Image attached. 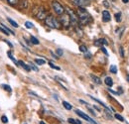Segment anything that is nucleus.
<instances>
[{
    "instance_id": "nucleus-1",
    "label": "nucleus",
    "mask_w": 129,
    "mask_h": 124,
    "mask_svg": "<svg viewBox=\"0 0 129 124\" xmlns=\"http://www.w3.org/2000/svg\"><path fill=\"white\" fill-rule=\"evenodd\" d=\"M77 15L79 18V22L81 25H87L91 21V16L89 15V13L84 8L79 7L77 10Z\"/></svg>"
},
{
    "instance_id": "nucleus-2",
    "label": "nucleus",
    "mask_w": 129,
    "mask_h": 124,
    "mask_svg": "<svg viewBox=\"0 0 129 124\" xmlns=\"http://www.w3.org/2000/svg\"><path fill=\"white\" fill-rule=\"evenodd\" d=\"M45 23H46L47 26H49V27L52 28V29H60V28L62 27L60 21L52 15L47 16V18L45 19Z\"/></svg>"
},
{
    "instance_id": "nucleus-3",
    "label": "nucleus",
    "mask_w": 129,
    "mask_h": 124,
    "mask_svg": "<svg viewBox=\"0 0 129 124\" xmlns=\"http://www.w3.org/2000/svg\"><path fill=\"white\" fill-rule=\"evenodd\" d=\"M33 14L35 15V17L39 20H45L48 16V13L46 11V9L42 6H37L33 9Z\"/></svg>"
},
{
    "instance_id": "nucleus-4",
    "label": "nucleus",
    "mask_w": 129,
    "mask_h": 124,
    "mask_svg": "<svg viewBox=\"0 0 129 124\" xmlns=\"http://www.w3.org/2000/svg\"><path fill=\"white\" fill-rule=\"evenodd\" d=\"M52 7H53V10L55 11V13L58 14V15L64 14V11H66V8L57 0H53L52 1Z\"/></svg>"
},
{
    "instance_id": "nucleus-5",
    "label": "nucleus",
    "mask_w": 129,
    "mask_h": 124,
    "mask_svg": "<svg viewBox=\"0 0 129 124\" xmlns=\"http://www.w3.org/2000/svg\"><path fill=\"white\" fill-rule=\"evenodd\" d=\"M66 11H67V13H68L69 16H70V19H71V25L77 27V26L79 25V18H78L77 13H76L74 10H72L71 8H67Z\"/></svg>"
},
{
    "instance_id": "nucleus-6",
    "label": "nucleus",
    "mask_w": 129,
    "mask_h": 124,
    "mask_svg": "<svg viewBox=\"0 0 129 124\" xmlns=\"http://www.w3.org/2000/svg\"><path fill=\"white\" fill-rule=\"evenodd\" d=\"M59 21H60L61 25H63L66 28H68L71 25V19H70V16H69L68 13H64V14H62L60 16V20Z\"/></svg>"
},
{
    "instance_id": "nucleus-7",
    "label": "nucleus",
    "mask_w": 129,
    "mask_h": 124,
    "mask_svg": "<svg viewBox=\"0 0 129 124\" xmlns=\"http://www.w3.org/2000/svg\"><path fill=\"white\" fill-rule=\"evenodd\" d=\"M71 2L74 5H76L77 7H81V8H84V7L88 6L89 3H90L89 0H71Z\"/></svg>"
},
{
    "instance_id": "nucleus-8",
    "label": "nucleus",
    "mask_w": 129,
    "mask_h": 124,
    "mask_svg": "<svg viewBox=\"0 0 129 124\" xmlns=\"http://www.w3.org/2000/svg\"><path fill=\"white\" fill-rule=\"evenodd\" d=\"M76 113H77V114H78V115H79L80 117L83 118L84 120H86L87 122H89V123H91V124H97L96 122H95V121L93 120V119H91V118H90V117H89L88 115H86L85 113H83V112H82V111H81V110L77 109V110H76Z\"/></svg>"
},
{
    "instance_id": "nucleus-9",
    "label": "nucleus",
    "mask_w": 129,
    "mask_h": 124,
    "mask_svg": "<svg viewBox=\"0 0 129 124\" xmlns=\"http://www.w3.org/2000/svg\"><path fill=\"white\" fill-rule=\"evenodd\" d=\"M110 19H111L110 13H109L107 10H103V11H102V21H103V22H109Z\"/></svg>"
},
{
    "instance_id": "nucleus-10",
    "label": "nucleus",
    "mask_w": 129,
    "mask_h": 124,
    "mask_svg": "<svg viewBox=\"0 0 129 124\" xmlns=\"http://www.w3.org/2000/svg\"><path fill=\"white\" fill-rule=\"evenodd\" d=\"M18 6L20 9H26L29 6V2H28V0H19Z\"/></svg>"
},
{
    "instance_id": "nucleus-11",
    "label": "nucleus",
    "mask_w": 129,
    "mask_h": 124,
    "mask_svg": "<svg viewBox=\"0 0 129 124\" xmlns=\"http://www.w3.org/2000/svg\"><path fill=\"white\" fill-rule=\"evenodd\" d=\"M94 45L97 47H102L103 45H108V42L105 39H98L94 42Z\"/></svg>"
},
{
    "instance_id": "nucleus-12",
    "label": "nucleus",
    "mask_w": 129,
    "mask_h": 124,
    "mask_svg": "<svg viewBox=\"0 0 129 124\" xmlns=\"http://www.w3.org/2000/svg\"><path fill=\"white\" fill-rule=\"evenodd\" d=\"M19 64H20V66H21L26 72H30V71H31V68L29 67V65H26L23 61H19V62H18V65H19Z\"/></svg>"
},
{
    "instance_id": "nucleus-13",
    "label": "nucleus",
    "mask_w": 129,
    "mask_h": 124,
    "mask_svg": "<svg viewBox=\"0 0 129 124\" xmlns=\"http://www.w3.org/2000/svg\"><path fill=\"white\" fill-rule=\"evenodd\" d=\"M89 97H90L91 99H93L94 101H96V102H98V103H99L100 105H102V106H103L104 108L106 109V110H108V111H109V107H108V106H107V105H106L105 103H103L102 101H100V100H99V99H97V98H94V97H93V96H91V95H89Z\"/></svg>"
},
{
    "instance_id": "nucleus-14",
    "label": "nucleus",
    "mask_w": 129,
    "mask_h": 124,
    "mask_svg": "<svg viewBox=\"0 0 129 124\" xmlns=\"http://www.w3.org/2000/svg\"><path fill=\"white\" fill-rule=\"evenodd\" d=\"M90 78L92 79V81L94 82V83H96V84H101L102 83V81H101V79L96 77V76H94V75H90Z\"/></svg>"
},
{
    "instance_id": "nucleus-15",
    "label": "nucleus",
    "mask_w": 129,
    "mask_h": 124,
    "mask_svg": "<svg viewBox=\"0 0 129 124\" xmlns=\"http://www.w3.org/2000/svg\"><path fill=\"white\" fill-rule=\"evenodd\" d=\"M104 82H105V84L107 85V86H112L113 85V79L110 77H106L105 79H104Z\"/></svg>"
},
{
    "instance_id": "nucleus-16",
    "label": "nucleus",
    "mask_w": 129,
    "mask_h": 124,
    "mask_svg": "<svg viewBox=\"0 0 129 124\" xmlns=\"http://www.w3.org/2000/svg\"><path fill=\"white\" fill-rule=\"evenodd\" d=\"M68 122L70 124H81V122L78 119H74V118H69Z\"/></svg>"
},
{
    "instance_id": "nucleus-17",
    "label": "nucleus",
    "mask_w": 129,
    "mask_h": 124,
    "mask_svg": "<svg viewBox=\"0 0 129 124\" xmlns=\"http://www.w3.org/2000/svg\"><path fill=\"white\" fill-rule=\"evenodd\" d=\"M30 40H31V43H32V44H34V45H39V44H40L39 40H38L36 37H34V36H31Z\"/></svg>"
},
{
    "instance_id": "nucleus-18",
    "label": "nucleus",
    "mask_w": 129,
    "mask_h": 124,
    "mask_svg": "<svg viewBox=\"0 0 129 124\" xmlns=\"http://www.w3.org/2000/svg\"><path fill=\"white\" fill-rule=\"evenodd\" d=\"M7 21H8V22L10 23V25H12L13 27H15V28H18V24H17L16 22L14 21V20H12L11 18H9V17H8V18H7Z\"/></svg>"
},
{
    "instance_id": "nucleus-19",
    "label": "nucleus",
    "mask_w": 129,
    "mask_h": 124,
    "mask_svg": "<svg viewBox=\"0 0 129 124\" xmlns=\"http://www.w3.org/2000/svg\"><path fill=\"white\" fill-rule=\"evenodd\" d=\"M7 3L10 6H16L17 4L19 3V0H7Z\"/></svg>"
},
{
    "instance_id": "nucleus-20",
    "label": "nucleus",
    "mask_w": 129,
    "mask_h": 124,
    "mask_svg": "<svg viewBox=\"0 0 129 124\" xmlns=\"http://www.w3.org/2000/svg\"><path fill=\"white\" fill-rule=\"evenodd\" d=\"M35 63H36L37 65H39V66H42V65L46 64V61L43 60V59H35Z\"/></svg>"
},
{
    "instance_id": "nucleus-21",
    "label": "nucleus",
    "mask_w": 129,
    "mask_h": 124,
    "mask_svg": "<svg viewBox=\"0 0 129 124\" xmlns=\"http://www.w3.org/2000/svg\"><path fill=\"white\" fill-rule=\"evenodd\" d=\"M63 105H64V107L67 109V110H71V109L73 108V106H72L69 102H67V101H63Z\"/></svg>"
},
{
    "instance_id": "nucleus-22",
    "label": "nucleus",
    "mask_w": 129,
    "mask_h": 124,
    "mask_svg": "<svg viewBox=\"0 0 129 124\" xmlns=\"http://www.w3.org/2000/svg\"><path fill=\"white\" fill-rule=\"evenodd\" d=\"M28 65H29V67L31 68V70H33V71H35V72H38V71H39V70H38V68H37V67H36L32 62H29L28 63Z\"/></svg>"
},
{
    "instance_id": "nucleus-23",
    "label": "nucleus",
    "mask_w": 129,
    "mask_h": 124,
    "mask_svg": "<svg viewBox=\"0 0 129 124\" xmlns=\"http://www.w3.org/2000/svg\"><path fill=\"white\" fill-rule=\"evenodd\" d=\"M2 87H3V89H5V90L8 91V92H11V91H12V88H11L8 84H2Z\"/></svg>"
},
{
    "instance_id": "nucleus-24",
    "label": "nucleus",
    "mask_w": 129,
    "mask_h": 124,
    "mask_svg": "<svg viewBox=\"0 0 129 124\" xmlns=\"http://www.w3.org/2000/svg\"><path fill=\"white\" fill-rule=\"evenodd\" d=\"M114 116H115V118H116L117 120H119L120 122H124V118H123V117H122L120 114H118V113H115V115H114Z\"/></svg>"
},
{
    "instance_id": "nucleus-25",
    "label": "nucleus",
    "mask_w": 129,
    "mask_h": 124,
    "mask_svg": "<svg viewBox=\"0 0 129 124\" xmlns=\"http://www.w3.org/2000/svg\"><path fill=\"white\" fill-rule=\"evenodd\" d=\"M109 72L112 73V74H116V73H117V68H116V66L112 65V66L110 67V69H109Z\"/></svg>"
},
{
    "instance_id": "nucleus-26",
    "label": "nucleus",
    "mask_w": 129,
    "mask_h": 124,
    "mask_svg": "<svg viewBox=\"0 0 129 124\" xmlns=\"http://www.w3.org/2000/svg\"><path fill=\"white\" fill-rule=\"evenodd\" d=\"M25 27H26L27 29H32L33 27H34V25H33L31 22L27 21V22H25Z\"/></svg>"
},
{
    "instance_id": "nucleus-27",
    "label": "nucleus",
    "mask_w": 129,
    "mask_h": 124,
    "mask_svg": "<svg viewBox=\"0 0 129 124\" xmlns=\"http://www.w3.org/2000/svg\"><path fill=\"white\" fill-rule=\"evenodd\" d=\"M114 16H115V20H116L117 22H120V21H121V13H120V12L116 13Z\"/></svg>"
},
{
    "instance_id": "nucleus-28",
    "label": "nucleus",
    "mask_w": 129,
    "mask_h": 124,
    "mask_svg": "<svg viewBox=\"0 0 129 124\" xmlns=\"http://www.w3.org/2000/svg\"><path fill=\"white\" fill-rule=\"evenodd\" d=\"M7 54H8V57H9V59H10V60H12V61L14 62V64H15V65H17V66H18V62H17L16 60H15V59H14V58L12 57V55H11V53H10V52H8Z\"/></svg>"
},
{
    "instance_id": "nucleus-29",
    "label": "nucleus",
    "mask_w": 129,
    "mask_h": 124,
    "mask_svg": "<svg viewBox=\"0 0 129 124\" xmlns=\"http://www.w3.org/2000/svg\"><path fill=\"white\" fill-rule=\"evenodd\" d=\"M49 66H50L52 69H55V70H58V71H60V70H61V69H60V67H57V66H55V65H54V64H53L52 62L49 63Z\"/></svg>"
},
{
    "instance_id": "nucleus-30",
    "label": "nucleus",
    "mask_w": 129,
    "mask_h": 124,
    "mask_svg": "<svg viewBox=\"0 0 129 124\" xmlns=\"http://www.w3.org/2000/svg\"><path fill=\"white\" fill-rule=\"evenodd\" d=\"M80 51L82 52V53H86L87 52V48L84 45H81V46H80Z\"/></svg>"
},
{
    "instance_id": "nucleus-31",
    "label": "nucleus",
    "mask_w": 129,
    "mask_h": 124,
    "mask_svg": "<svg viewBox=\"0 0 129 124\" xmlns=\"http://www.w3.org/2000/svg\"><path fill=\"white\" fill-rule=\"evenodd\" d=\"M119 53H120L121 58H124V57H125V55H124V49H123V47L122 46L119 48Z\"/></svg>"
},
{
    "instance_id": "nucleus-32",
    "label": "nucleus",
    "mask_w": 129,
    "mask_h": 124,
    "mask_svg": "<svg viewBox=\"0 0 129 124\" xmlns=\"http://www.w3.org/2000/svg\"><path fill=\"white\" fill-rule=\"evenodd\" d=\"M57 54H58V56H63V54H64V52H63V50L62 49H57Z\"/></svg>"
},
{
    "instance_id": "nucleus-33",
    "label": "nucleus",
    "mask_w": 129,
    "mask_h": 124,
    "mask_svg": "<svg viewBox=\"0 0 129 124\" xmlns=\"http://www.w3.org/2000/svg\"><path fill=\"white\" fill-rule=\"evenodd\" d=\"M1 119H2V122H3V123H7V122H8V118H7V116H5V115H3V116L1 117Z\"/></svg>"
},
{
    "instance_id": "nucleus-34",
    "label": "nucleus",
    "mask_w": 129,
    "mask_h": 124,
    "mask_svg": "<svg viewBox=\"0 0 129 124\" xmlns=\"http://www.w3.org/2000/svg\"><path fill=\"white\" fill-rule=\"evenodd\" d=\"M84 58H85V59H90V58H91V54H90V53H88V52H86V53H85Z\"/></svg>"
},
{
    "instance_id": "nucleus-35",
    "label": "nucleus",
    "mask_w": 129,
    "mask_h": 124,
    "mask_svg": "<svg viewBox=\"0 0 129 124\" xmlns=\"http://www.w3.org/2000/svg\"><path fill=\"white\" fill-rule=\"evenodd\" d=\"M100 48H101V51H102V52H103V53H104V54H105L106 56H108V53H107V51H106V50H105V49L103 48V46L100 47Z\"/></svg>"
},
{
    "instance_id": "nucleus-36",
    "label": "nucleus",
    "mask_w": 129,
    "mask_h": 124,
    "mask_svg": "<svg viewBox=\"0 0 129 124\" xmlns=\"http://www.w3.org/2000/svg\"><path fill=\"white\" fill-rule=\"evenodd\" d=\"M51 54H52V56H53V57H54L55 59H58V57H57V56H56V55H55V54H54L53 52H51Z\"/></svg>"
},
{
    "instance_id": "nucleus-37",
    "label": "nucleus",
    "mask_w": 129,
    "mask_h": 124,
    "mask_svg": "<svg viewBox=\"0 0 129 124\" xmlns=\"http://www.w3.org/2000/svg\"><path fill=\"white\" fill-rule=\"evenodd\" d=\"M103 4H104V6H105V7H108V3H107L106 1H104V2H103Z\"/></svg>"
},
{
    "instance_id": "nucleus-38",
    "label": "nucleus",
    "mask_w": 129,
    "mask_h": 124,
    "mask_svg": "<svg viewBox=\"0 0 129 124\" xmlns=\"http://www.w3.org/2000/svg\"><path fill=\"white\" fill-rule=\"evenodd\" d=\"M122 2H123V3H128L129 0H122Z\"/></svg>"
},
{
    "instance_id": "nucleus-39",
    "label": "nucleus",
    "mask_w": 129,
    "mask_h": 124,
    "mask_svg": "<svg viewBox=\"0 0 129 124\" xmlns=\"http://www.w3.org/2000/svg\"><path fill=\"white\" fill-rule=\"evenodd\" d=\"M126 78H127V80H128V82H129V75H127V76H126Z\"/></svg>"
},
{
    "instance_id": "nucleus-40",
    "label": "nucleus",
    "mask_w": 129,
    "mask_h": 124,
    "mask_svg": "<svg viewBox=\"0 0 129 124\" xmlns=\"http://www.w3.org/2000/svg\"><path fill=\"white\" fill-rule=\"evenodd\" d=\"M40 124H45V123H44L43 121H41V122H40Z\"/></svg>"
},
{
    "instance_id": "nucleus-41",
    "label": "nucleus",
    "mask_w": 129,
    "mask_h": 124,
    "mask_svg": "<svg viewBox=\"0 0 129 124\" xmlns=\"http://www.w3.org/2000/svg\"><path fill=\"white\" fill-rule=\"evenodd\" d=\"M89 1H90V0H89Z\"/></svg>"
}]
</instances>
